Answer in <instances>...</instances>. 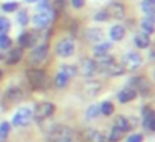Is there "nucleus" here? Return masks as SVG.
Listing matches in <instances>:
<instances>
[{"instance_id": "f257e3e1", "label": "nucleus", "mask_w": 155, "mask_h": 142, "mask_svg": "<svg viewBox=\"0 0 155 142\" xmlns=\"http://www.w3.org/2000/svg\"><path fill=\"white\" fill-rule=\"evenodd\" d=\"M52 19H54V10H52V7H38V10L35 12L32 22H34L35 29L40 30V29H45L50 24Z\"/></svg>"}, {"instance_id": "f03ea898", "label": "nucleus", "mask_w": 155, "mask_h": 142, "mask_svg": "<svg viewBox=\"0 0 155 142\" xmlns=\"http://www.w3.org/2000/svg\"><path fill=\"white\" fill-rule=\"evenodd\" d=\"M27 79L30 82V85L37 90H42V89L47 87V74L40 69H28L27 70Z\"/></svg>"}, {"instance_id": "7ed1b4c3", "label": "nucleus", "mask_w": 155, "mask_h": 142, "mask_svg": "<svg viewBox=\"0 0 155 142\" xmlns=\"http://www.w3.org/2000/svg\"><path fill=\"white\" fill-rule=\"evenodd\" d=\"M32 119H34L32 109L22 107V109H18V110L15 112L14 119H12V124H14L15 127H25V125H28L32 122Z\"/></svg>"}, {"instance_id": "20e7f679", "label": "nucleus", "mask_w": 155, "mask_h": 142, "mask_svg": "<svg viewBox=\"0 0 155 142\" xmlns=\"http://www.w3.org/2000/svg\"><path fill=\"white\" fill-rule=\"evenodd\" d=\"M74 52H75V42L68 37L58 40L57 45H55V54L58 57H72Z\"/></svg>"}, {"instance_id": "39448f33", "label": "nucleus", "mask_w": 155, "mask_h": 142, "mask_svg": "<svg viewBox=\"0 0 155 142\" xmlns=\"http://www.w3.org/2000/svg\"><path fill=\"white\" fill-rule=\"evenodd\" d=\"M70 135H72L70 127H65V125H55V127L50 129L47 139H48V142H60V140H64V139H70Z\"/></svg>"}, {"instance_id": "423d86ee", "label": "nucleus", "mask_w": 155, "mask_h": 142, "mask_svg": "<svg viewBox=\"0 0 155 142\" xmlns=\"http://www.w3.org/2000/svg\"><path fill=\"white\" fill-rule=\"evenodd\" d=\"M122 65H124V69H127V70H137L142 65L140 54H137V52H134V50L127 52V54L124 55V59H122Z\"/></svg>"}, {"instance_id": "0eeeda50", "label": "nucleus", "mask_w": 155, "mask_h": 142, "mask_svg": "<svg viewBox=\"0 0 155 142\" xmlns=\"http://www.w3.org/2000/svg\"><path fill=\"white\" fill-rule=\"evenodd\" d=\"M55 110V105L52 102H40V104L35 107L34 110V117L37 120H44V119H48Z\"/></svg>"}, {"instance_id": "6e6552de", "label": "nucleus", "mask_w": 155, "mask_h": 142, "mask_svg": "<svg viewBox=\"0 0 155 142\" xmlns=\"http://www.w3.org/2000/svg\"><path fill=\"white\" fill-rule=\"evenodd\" d=\"M48 55V47L47 45H38V47H35L34 50L30 52V55H28V62H30L32 65H38L42 64V62L47 59Z\"/></svg>"}, {"instance_id": "1a4fd4ad", "label": "nucleus", "mask_w": 155, "mask_h": 142, "mask_svg": "<svg viewBox=\"0 0 155 142\" xmlns=\"http://www.w3.org/2000/svg\"><path fill=\"white\" fill-rule=\"evenodd\" d=\"M130 87L134 89L135 92L142 94V95H148V92H150V85H148V82L145 80V79H142V77H134L132 79Z\"/></svg>"}, {"instance_id": "9d476101", "label": "nucleus", "mask_w": 155, "mask_h": 142, "mask_svg": "<svg viewBox=\"0 0 155 142\" xmlns=\"http://www.w3.org/2000/svg\"><path fill=\"white\" fill-rule=\"evenodd\" d=\"M97 62L92 60V59H84L80 64V74L84 75V77H92V75H95V72H97Z\"/></svg>"}, {"instance_id": "9b49d317", "label": "nucleus", "mask_w": 155, "mask_h": 142, "mask_svg": "<svg viewBox=\"0 0 155 142\" xmlns=\"http://www.w3.org/2000/svg\"><path fill=\"white\" fill-rule=\"evenodd\" d=\"M142 115H143V127L148 129L150 132L155 130V115L153 112H152V109L148 107V105H145L143 109H142Z\"/></svg>"}, {"instance_id": "f8f14e48", "label": "nucleus", "mask_w": 155, "mask_h": 142, "mask_svg": "<svg viewBox=\"0 0 155 142\" xmlns=\"http://www.w3.org/2000/svg\"><path fill=\"white\" fill-rule=\"evenodd\" d=\"M105 10H107L108 17H115V19H124L125 17V7L120 4V2H114V4H110Z\"/></svg>"}, {"instance_id": "ddd939ff", "label": "nucleus", "mask_w": 155, "mask_h": 142, "mask_svg": "<svg viewBox=\"0 0 155 142\" xmlns=\"http://www.w3.org/2000/svg\"><path fill=\"white\" fill-rule=\"evenodd\" d=\"M100 89H102V84L100 82H95V80H90L84 85V92L87 97H95L100 92Z\"/></svg>"}, {"instance_id": "4468645a", "label": "nucleus", "mask_w": 155, "mask_h": 142, "mask_svg": "<svg viewBox=\"0 0 155 142\" xmlns=\"http://www.w3.org/2000/svg\"><path fill=\"white\" fill-rule=\"evenodd\" d=\"M85 39L88 42H102L104 40V32L97 27H92L88 30H85Z\"/></svg>"}, {"instance_id": "2eb2a0df", "label": "nucleus", "mask_w": 155, "mask_h": 142, "mask_svg": "<svg viewBox=\"0 0 155 142\" xmlns=\"http://www.w3.org/2000/svg\"><path fill=\"white\" fill-rule=\"evenodd\" d=\"M117 97H118V102H122V104H127V102L134 100V99L137 97V92H135L132 87H128V89H124V90L118 92Z\"/></svg>"}, {"instance_id": "dca6fc26", "label": "nucleus", "mask_w": 155, "mask_h": 142, "mask_svg": "<svg viewBox=\"0 0 155 142\" xmlns=\"http://www.w3.org/2000/svg\"><path fill=\"white\" fill-rule=\"evenodd\" d=\"M18 44H20L22 49H25V47H34V44H35V35H34V34H28V32H24V34L18 35Z\"/></svg>"}, {"instance_id": "f3484780", "label": "nucleus", "mask_w": 155, "mask_h": 142, "mask_svg": "<svg viewBox=\"0 0 155 142\" xmlns=\"http://www.w3.org/2000/svg\"><path fill=\"white\" fill-rule=\"evenodd\" d=\"M22 47H18V49H10V52H8V55H7V64L8 65H15V64H18V62L22 60Z\"/></svg>"}, {"instance_id": "a211bd4d", "label": "nucleus", "mask_w": 155, "mask_h": 142, "mask_svg": "<svg viewBox=\"0 0 155 142\" xmlns=\"http://www.w3.org/2000/svg\"><path fill=\"white\" fill-rule=\"evenodd\" d=\"M22 97H24V92H22L18 87H10L7 92H5V99L10 100V102H18Z\"/></svg>"}, {"instance_id": "6ab92c4d", "label": "nucleus", "mask_w": 155, "mask_h": 142, "mask_svg": "<svg viewBox=\"0 0 155 142\" xmlns=\"http://www.w3.org/2000/svg\"><path fill=\"white\" fill-rule=\"evenodd\" d=\"M125 37V27L124 25H114L110 29V39L115 42H120Z\"/></svg>"}, {"instance_id": "aec40b11", "label": "nucleus", "mask_w": 155, "mask_h": 142, "mask_svg": "<svg viewBox=\"0 0 155 142\" xmlns=\"http://www.w3.org/2000/svg\"><path fill=\"white\" fill-rule=\"evenodd\" d=\"M114 125L117 129H120L122 132H127V130H130V129H132L130 120H128V119H125L124 115H117V117H115V124Z\"/></svg>"}, {"instance_id": "412c9836", "label": "nucleus", "mask_w": 155, "mask_h": 142, "mask_svg": "<svg viewBox=\"0 0 155 142\" xmlns=\"http://www.w3.org/2000/svg\"><path fill=\"white\" fill-rule=\"evenodd\" d=\"M140 8L143 14H147V17H153V12H155V2L153 0H142Z\"/></svg>"}, {"instance_id": "4be33fe9", "label": "nucleus", "mask_w": 155, "mask_h": 142, "mask_svg": "<svg viewBox=\"0 0 155 142\" xmlns=\"http://www.w3.org/2000/svg\"><path fill=\"white\" fill-rule=\"evenodd\" d=\"M134 42H135V45H137L138 49H147L148 45H150V39H148V34H140V35H135Z\"/></svg>"}, {"instance_id": "5701e85b", "label": "nucleus", "mask_w": 155, "mask_h": 142, "mask_svg": "<svg viewBox=\"0 0 155 142\" xmlns=\"http://www.w3.org/2000/svg\"><path fill=\"white\" fill-rule=\"evenodd\" d=\"M85 135H87V139L90 142H105V137L104 134H100L98 130H95V129H90V130L85 132Z\"/></svg>"}, {"instance_id": "b1692460", "label": "nucleus", "mask_w": 155, "mask_h": 142, "mask_svg": "<svg viewBox=\"0 0 155 142\" xmlns=\"http://www.w3.org/2000/svg\"><path fill=\"white\" fill-rule=\"evenodd\" d=\"M112 49V45L108 44V42H104L102 40L98 45H95V49H94V54H95V57H100V55H104V54H107L108 50Z\"/></svg>"}, {"instance_id": "393cba45", "label": "nucleus", "mask_w": 155, "mask_h": 142, "mask_svg": "<svg viewBox=\"0 0 155 142\" xmlns=\"http://www.w3.org/2000/svg\"><path fill=\"white\" fill-rule=\"evenodd\" d=\"M60 72L62 74H65L67 75L68 79H72V77H75V75H77V67H75V65H68V64H64L60 67Z\"/></svg>"}, {"instance_id": "a878e982", "label": "nucleus", "mask_w": 155, "mask_h": 142, "mask_svg": "<svg viewBox=\"0 0 155 142\" xmlns=\"http://www.w3.org/2000/svg\"><path fill=\"white\" fill-rule=\"evenodd\" d=\"M142 30L145 34H153V17H147L142 20Z\"/></svg>"}, {"instance_id": "bb28decb", "label": "nucleus", "mask_w": 155, "mask_h": 142, "mask_svg": "<svg viewBox=\"0 0 155 142\" xmlns=\"http://www.w3.org/2000/svg\"><path fill=\"white\" fill-rule=\"evenodd\" d=\"M68 80H70V79H68L65 74H62V72H58V74L55 75V85H57L58 89L67 87V85H68Z\"/></svg>"}, {"instance_id": "cd10ccee", "label": "nucleus", "mask_w": 155, "mask_h": 142, "mask_svg": "<svg viewBox=\"0 0 155 142\" xmlns=\"http://www.w3.org/2000/svg\"><path fill=\"white\" fill-rule=\"evenodd\" d=\"M124 134H125V132H122L120 129H117V127L114 125V129H112L110 135H108V140H110V142H117V140H120V139L124 137Z\"/></svg>"}, {"instance_id": "c85d7f7f", "label": "nucleus", "mask_w": 155, "mask_h": 142, "mask_svg": "<svg viewBox=\"0 0 155 142\" xmlns=\"http://www.w3.org/2000/svg\"><path fill=\"white\" fill-rule=\"evenodd\" d=\"M10 27H12V24L7 17H0V34H7L10 30Z\"/></svg>"}, {"instance_id": "c756f323", "label": "nucleus", "mask_w": 155, "mask_h": 142, "mask_svg": "<svg viewBox=\"0 0 155 142\" xmlns=\"http://www.w3.org/2000/svg\"><path fill=\"white\" fill-rule=\"evenodd\" d=\"M100 112L104 115H112V114H114V105H112V102L105 100L104 104L100 105Z\"/></svg>"}, {"instance_id": "7c9ffc66", "label": "nucleus", "mask_w": 155, "mask_h": 142, "mask_svg": "<svg viewBox=\"0 0 155 142\" xmlns=\"http://www.w3.org/2000/svg\"><path fill=\"white\" fill-rule=\"evenodd\" d=\"M8 132H10V124L8 122H2L0 124V140H5Z\"/></svg>"}, {"instance_id": "2f4dec72", "label": "nucleus", "mask_w": 155, "mask_h": 142, "mask_svg": "<svg viewBox=\"0 0 155 142\" xmlns=\"http://www.w3.org/2000/svg\"><path fill=\"white\" fill-rule=\"evenodd\" d=\"M12 47V40L7 34H0V49H10Z\"/></svg>"}, {"instance_id": "473e14b6", "label": "nucleus", "mask_w": 155, "mask_h": 142, "mask_svg": "<svg viewBox=\"0 0 155 142\" xmlns=\"http://www.w3.org/2000/svg\"><path fill=\"white\" fill-rule=\"evenodd\" d=\"M98 114H100V107L98 105H90L87 109V119H95V117H98Z\"/></svg>"}, {"instance_id": "72a5a7b5", "label": "nucleus", "mask_w": 155, "mask_h": 142, "mask_svg": "<svg viewBox=\"0 0 155 142\" xmlns=\"http://www.w3.org/2000/svg\"><path fill=\"white\" fill-rule=\"evenodd\" d=\"M17 19H18V24L25 27V25L28 24V14H27V10H20L17 14Z\"/></svg>"}, {"instance_id": "f704fd0d", "label": "nucleus", "mask_w": 155, "mask_h": 142, "mask_svg": "<svg viewBox=\"0 0 155 142\" xmlns=\"http://www.w3.org/2000/svg\"><path fill=\"white\" fill-rule=\"evenodd\" d=\"M108 19H110V17H108V14H107L105 8H104V10H98L97 15H95V20H97V22H105V20H108Z\"/></svg>"}, {"instance_id": "c9c22d12", "label": "nucleus", "mask_w": 155, "mask_h": 142, "mask_svg": "<svg viewBox=\"0 0 155 142\" xmlns=\"http://www.w3.org/2000/svg\"><path fill=\"white\" fill-rule=\"evenodd\" d=\"M18 8V5L15 2H8V4H4L2 5V10L4 12H15Z\"/></svg>"}, {"instance_id": "e433bc0d", "label": "nucleus", "mask_w": 155, "mask_h": 142, "mask_svg": "<svg viewBox=\"0 0 155 142\" xmlns=\"http://www.w3.org/2000/svg\"><path fill=\"white\" fill-rule=\"evenodd\" d=\"M142 140H143V137L140 134H132L127 137V142H142Z\"/></svg>"}, {"instance_id": "4c0bfd02", "label": "nucleus", "mask_w": 155, "mask_h": 142, "mask_svg": "<svg viewBox=\"0 0 155 142\" xmlns=\"http://www.w3.org/2000/svg\"><path fill=\"white\" fill-rule=\"evenodd\" d=\"M85 4V0H72V5H74L75 8H82Z\"/></svg>"}, {"instance_id": "58836bf2", "label": "nucleus", "mask_w": 155, "mask_h": 142, "mask_svg": "<svg viewBox=\"0 0 155 142\" xmlns=\"http://www.w3.org/2000/svg\"><path fill=\"white\" fill-rule=\"evenodd\" d=\"M55 2H57V4H64L65 0H55Z\"/></svg>"}, {"instance_id": "ea45409f", "label": "nucleus", "mask_w": 155, "mask_h": 142, "mask_svg": "<svg viewBox=\"0 0 155 142\" xmlns=\"http://www.w3.org/2000/svg\"><path fill=\"white\" fill-rule=\"evenodd\" d=\"M60 142H72L70 139H64V140H60Z\"/></svg>"}, {"instance_id": "a19ab883", "label": "nucleus", "mask_w": 155, "mask_h": 142, "mask_svg": "<svg viewBox=\"0 0 155 142\" xmlns=\"http://www.w3.org/2000/svg\"><path fill=\"white\" fill-rule=\"evenodd\" d=\"M2 75H4V72H2V70H0V80H2Z\"/></svg>"}, {"instance_id": "79ce46f5", "label": "nucleus", "mask_w": 155, "mask_h": 142, "mask_svg": "<svg viewBox=\"0 0 155 142\" xmlns=\"http://www.w3.org/2000/svg\"><path fill=\"white\" fill-rule=\"evenodd\" d=\"M0 59H4V54H2V52H0Z\"/></svg>"}, {"instance_id": "37998d69", "label": "nucleus", "mask_w": 155, "mask_h": 142, "mask_svg": "<svg viewBox=\"0 0 155 142\" xmlns=\"http://www.w3.org/2000/svg\"><path fill=\"white\" fill-rule=\"evenodd\" d=\"M27 2H37V0H27Z\"/></svg>"}, {"instance_id": "c03bdc74", "label": "nucleus", "mask_w": 155, "mask_h": 142, "mask_svg": "<svg viewBox=\"0 0 155 142\" xmlns=\"http://www.w3.org/2000/svg\"><path fill=\"white\" fill-rule=\"evenodd\" d=\"M0 142H4V140H0Z\"/></svg>"}]
</instances>
